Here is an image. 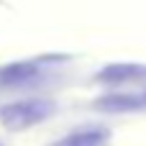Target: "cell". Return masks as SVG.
I'll use <instances>...</instances> for the list:
<instances>
[{"label":"cell","mask_w":146,"mask_h":146,"mask_svg":"<svg viewBox=\"0 0 146 146\" xmlns=\"http://www.w3.org/2000/svg\"><path fill=\"white\" fill-rule=\"evenodd\" d=\"M54 113V103L46 98H31V100H15L0 108V123L8 131H26L41 121H46Z\"/></svg>","instance_id":"6da1fadb"},{"label":"cell","mask_w":146,"mask_h":146,"mask_svg":"<svg viewBox=\"0 0 146 146\" xmlns=\"http://www.w3.org/2000/svg\"><path fill=\"white\" fill-rule=\"evenodd\" d=\"M38 74V62L33 59H21V62H10L5 67H0V85L3 87H15V85H26Z\"/></svg>","instance_id":"7a4b0ae2"},{"label":"cell","mask_w":146,"mask_h":146,"mask_svg":"<svg viewBox=\"0 0 146 146\" xmlns=\"http://www.w3.org/2000/svg\"><path fill=\"white\" fill-rule=\"evenodd\" d=\"M95 108L105 110V113H131V110L146 108V98H136V95H108V98H100L95 103Z\"/></svg>","instance_id":"3957f363"},{"label":"cell","mask_w":146,"mask_h":146,"mask_svg":"<svg viewBox=\"0 0 146 146\" xmlns=\"http://www.w3.org/2000/svg\"><path fill=\"white\" fill-rule=\"evenodd\" d=\"M144 72H146L144 67H139V64H126V62H123V64H108V67L98 74V80L105 82V85H121V82L139 80Z\"/></svg>","instance_id":"277c9868"},{"label":"cell","mask_w":146,"mask_h":146,"mask_svg":"<svg viewBox=\"0 0 146 146\" xmlns=\"http://www.w3.org/2000/svg\"><path fill=\"white\" fill-rule=\"evenodd\" d=\"M105 141H108L105 128H80V131H72L64 139H59L54 146H103Z\"/></svg>","instance_id":"5b68a950"},{"label":"cell","mask_w":146,"mask_h":146,"mask_svg":"<svg viewBox=\"0 0 146 146\" xmlns=\"http://www.w3.org/2000/svg\"><path fill=\"white\" fill-rule=\"evenodd\" d=\"M0 146H3V144H0Z\"/></svg>","instance_id":"8992f818"}]
</instances>
